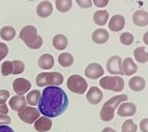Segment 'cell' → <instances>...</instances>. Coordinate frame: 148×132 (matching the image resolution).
<instances>
[{"instance_id": "4316f807", "label": "cell", "mask_w": 148, "mask_h": 132, "mask_svg": "<svg viewBox=\"0 0 148 132\" xmlns=\"http://www.w3.org/2000/svg\"><path fill=\"white\" fill-rule=\"evenodd\" d=\"M41 97V93L39 90H33L28 93L27 96L25 97L26 102L30 105L31 106H36L38 105L39 99Z\"/></svg>"}, {"instance_id": "83f0119b", "label": "cell", "mask_w": 148, "mask_h": 132, "mask_svg": "<svg viewBox=\"0 0 148 132\" xmlns=\"http://www.w3.org/2000/svg\"><path fill=\"white\" fill-rule=\"evenodd\" d=\"M56 7L60 12H67L72 8V0H56Z\"/></svg>"}, {"instance_id": "9c48e42d", "label": "cell", "mask_w": 148, "mask_h": 132, "mask_svg": "<svg viewBox=\"0 0 148 132\" xmlns=\"http://www.w3.org/2000/svg\"><path fill=\"white\" fill-rule=\"evenodd\" d=\"M13 91L16 95H24L31 88V83L24 78H16L12 83Z\"/></svg>"}, {"instance_id": "8992f818", "label": "cell", "mask_w": 148, "mask_h": 132, "mask_svg": "<svg viewBox=\"0 0 148 132\" xmlns=\"http://www.w3.org/2000/svg\"><path fill=\"white\" fill-rule=\"evenodd\" d=\"M20 120L27 125H32L40 117L39 111L32 106H26L17 113Z\"/></svg>"}, {"instance_id": "ffe728a7", "label": "cell", "mask_w": 148, "mask_h": 132, "mask_svg": "<svg viewBox=\"0 0 148 132\" xmlns=\"http://www.w3.org/2000/svg\"><path fill=\"white\" fill-rule=\"evenodd\" d=\"M55 59L50 54H43L38 59V67L43 70L51 69L54 67Z\"/></svg>"}, {"instance_id": "7402d4cb", "label": "cell", "mask_w": 148, "mask_h": 132, "mask_svg": "<svg viewBox=\"0 0 148 132\" xmlns=\"http://www.w3.org/2000/svg\"><path fill=\"white\" fill-rule=\"evenodd\" d=\"M52 45L53 47L57 50H63L68 46V39L67 37L62 34L56 35L53 37L52 40Z\"/></svg>"}, {"instance_id": "5b68a950", "label": "cell", "mask_w": 148, "mask_h": 132, "mask_svg": "<svg viewBox=\"0 0 148 132\" xmlns=\"http://www.w3.org/2000/svg\"><path fill=\"white\" fill-rule=\"evenodd\" d=\"M88 84L86 80L78 74H72L67 80V87L73 93L82 95L88 90Z\"/></svg>"}, {"instance_id": "e0dca14e", "label": "cell", "mask_w": 148, "mask_h": 132, "mask_svg": "<svg viewBox=\"0 0 148 132\" xmlns=\"http://www.w3.org/2000/svg\"><path fill=\"white\" fill-rule=\"evenodd\" d=\"M128 86L132 91L135 93L141 92L146 87V80H144V78L140 76L132 77L130 80L128 81Z\"/></svg>"}, {"instance_id": "9a60e30c", "label": "cell", "mask_w": 148, "mask_h": 132, "mask_svg": "<svg viewBox=\"0 0 148 132\" xmlns=\"http://www.w3.org/2000/svg\"><path fill=\"white\" fill-rule=\"evenodd\" d=\"M9 105L11 110L15 112H20L27 106V102L23 95H15L10 98L9 101Z\"/></svg>"}, {"instance_id": "4fadbf2b", "label": "cell", "mask_w": 148, "mask_h": 132, "mask_svg": "<svg viewBox=\"0 0 148 132\" xmlns=\"http://www.w3.org/2000/svg\"><path fill=\"white\" fill-rule=\"evenodd\" d=\"M52 120L47 117H39L34 122V129L37 132H48L52 128Z\"/></svg>"}, {"instance_id": "74e56055", "label": "cell", "mask_w": 148, "mask_h": 132, "mask_svg": "<svg viewBox=\"0 0 148 132\" xmlns=\"http://www.w3.org/2000/svg\"><path fill=\"white\" fill-rule=\"evenodd\" d=\"M93 3L98 8H103L108 4L109 0H93Z\"/></svg>"}, {"instance_id": "7c38bea8", "label": "cell", "mask_w": 148, "mask_h": 132, "mask_svg": "<svg viewBox=\"0 0 148 132\" xmlns=\"http://www.w3.org/2000/svg\"><path fill=\"white\" fill-rule=\"evenodd\" d=\"M87 100L89 104L95 105H98L103 99V93L97 86H92L87 93Z\"/></svg>"}, {"instance_id": "603a6c76", "label": "cell", "mask_w": 148, "mask_h": 132, "mask_svg": "<svg viewBox=\"0 0 148 132\" xmlns=\"http://www.w3.org/2000/svg\"><path fill=\"white\" fill-rule=\"evenodd\" d=\"M134 55L137 62L145 64L148 61V52L146 47H138L134 51Z\"/></svg>"}, {"instance_id": "44dd1931", "label": "cell", "mask_w": 148, "mask_h": 132, "mask_svg": "<svg viewBox=\"0 0 148 132\" xmlns=\"http://www.w3.org/2000/svg\"><path fill=\"white\" fill-rule=\"evenodd\" d=\"M92 41L96 44H104L109 39L108 32L104 29H98L92 34Z\"/></svg>"}, {"instance_id": "ab89813d", "label": "cell", "mask_w": 148, "mask_h": 132, "mask_svg": "<svg viewBox=\"0 0 148 132\" xmlns=\"http://www.w3.org/2000/svg\"><path fill=\"white\" fill-rule=\"evenodd\" d=\"M9 112V109H8V106L5 105V104H3V105H0V114H3V115H7Z\"/></svg>"}, {"instance_id": "cb8c5ba5", "label": "cell", "mask_w": 148, "mask_h": 132, "mask_svg": "<svg viewBox=\"0 0 148 132\" xmlns=\"http://www.w3.org/2000/svg\"><path fill=\"white\" fill-rule=\"evenodd\" d=\"M109 14L107 10H97L94 14V22L99 26H104L108 21Z\"/></svg>"}, {"instance_id": "d590c367", "label": "cell", "mask_w": 148, "mask_h": 132, "mask_svg": "<svg viewBox=\"0 0 148 132\" xmlns=\"http://www.w3.org/2000/svg\"><path fill=\"white\" fill-rule=\"evenodd\" d=\"M77 4L83 9H88L92 6V0H75Z\"/></svg>"}, {"instance_id": "ac0fdd59", "label": "cell", "mask_w": 148, "mask_h": 132, "mask_svg": "<svg viewBox=\"0 0 148 132\" xmlns=\"http://www.w3.org/2000/svg\"><path fill=\"white\" fill-rule=\"evenodd\" d=\"M53 12V7L49 1H42L36 7V14L42 18L49 16Z\"/></svg>"}, {"instance_id": "d6a6232c", "label": "cell", "mask_w": 148, "mask_h": 132, "mask_svg": "<svg viewBox=\"0 0 148 132\" xmlns=\"http://www.w3.org/2000/svg\"><path fill=\"white\" fill-rule=\"evenodd\" d=\"M42 43H43L42 38L40 35H38L37 38H36V40L35 42H33L32 43L28 44V45H26V46H27L28 48H29L30 49H39V48L42 46Z\"/></svg>"}, {"instance_id": "7bdbcfd3", "label": "cell", "mask_w": 148, "mask_h": 132, "mask_svg": "<svg viewBox=\"0 0 148 132\" xmlns=\"http://www.w3.org/2000/svg\"><path fill=\"white\" fill-rule=\"evenodd\" d=\"M147 35H148V32H146V33H145V35H144V42H145V43H146L147 45H148Z\"/></svg>"}, {"instance_id": "f1b7e54d", "label": "cell", "mask_w": 148, "mask_h": 132, "mask_svg": "<svg viewBox=\"0 0 148 132\" xmlns=\"http://www.w3.org/2000/svg\"><path fill=\"white\" fill-rule=\"evenodd\" d=\"M138 130L137 125L133 119L126 120L121 126V132H136Z\"/></svg>"}, {"instance_id": "6da1fadb", "label": "cell", "mask_w": 148, "mask_h": 132, "mask_svg": "<svg viewBox=\"0 0 148 132\" xmlns=\"http://www.w3.org/2000/svg\"><path fill=\"white\" fill-rule=\"evenodd\" d=\"M69 100L67 93L59 86H47L42 91L38 102V111L44 117L54 118L63 114Z\"/></svg>"}, {"instance_id": "1f68e13d", "label": "cell", "mask_w": 148, "mask_h": 132, "mask_svg": "<svg viewBox=\"0 0 148 132\" xmlns=\"http://www.w3.org/2000/svg\"><path fill=\"white\" fill-rule=\"evenodd\" d=\"M12 71H13L12 61H3L2 66H1V73H2V75L3 76H9L10 74H12Z\"/></svg>"}, {"instance_id": "d4e9b609", "label": "cell", "mask_w": 148, "mask_h": 132, "mask_svg": "<svg viewBox=\"0 0 148 132\" xmlns=\"http://www.w3.org/2000/svg\"><path fill=\"white\" fill-rule=\"evenodd\" d=\"M16 36V30L13 27L4 26L0 29V37L4 41H11Z\"/></svg>"}, {"instance_id": "e575fe53", "label": "cell", "mask_w": 148, "mask_h": 132, "mask_svg": "<svg viewBox=\"0 0 148 132\" xmlns=\"http://www.w3.org/2000/svg\"><path fill=\"white\" fill-rule=\"evenodd\" d=\"M10 98V92L5 90V89H2L0 90V105L5 104L7 102V100Z\"/></svg>"}, {"instance_id": "277c9868", "label": "cell", "mask_w": 148, "mask_h": 132, "mask_svg": "<svg viewBox=\"0 0 148 132\" xmlns=\"http://www.w3.org/2000/svg\"><path fill=\"white\" fill-rule=\"evenodd\" d=\"M100 86L104 90L121 92L125 86V81L121 76H106L100 80Z\"/></svg>"}, {"instance_id": "ba28073f", "label": "cell", "mask_w": 148, "mask_h": 132, "mask_svg": "<svg viewBox=\"0 0 148 132\" xmlns=\"http://www.w3.org/2000/svg\"><path fill=\"white\" fill-rule=\"evenodd\" d=\"M122 60L118 55H114L110 57L107 62V70L111 74H119V75H124L122 72V67H121Z\"/></svg>"}, {"instance_id": "3957f363", "label": "cell", "mask_w": 148, "mask_h": 132, "mask_svg": "<svg viewBox=\"0 0 148 132\" xmlns=\"http://www.w3.org/2000/svg\"><path fill=\"white\" fill-rule=\"evenodd\" d=\"M64 78L61 73L51 72V73H40L36 77V83L39 87L44 86H59L63 83Z\"/></svg>"}, {"instance_id": "30bf717a", "label": "cell", "mask_w": 148, "mask_h": 132, "mask_svg": "<svg viewBox=\"0 0 148 132\" xmlns=\"http://www.w3.org/2000/svg\"><path fill=\"white\" fill-rule=\"evenodd\" d=\"M85 75L88 79L91 80H97L104 75V69L101 65L96 62L90 63L85 68Z\"/></svg>"}, {"instance_id": "8fae6325", "label": "cell", "mask_w": 148, "mask_h": 132, "mask_svg": "<svg viewBox=\"0 0 148 132\" xmlns=\"http://www.w3.org/2000/svg\"><path fill=\"white\" fill-rule=\"evenodd\" d=\"M137 112L136 105L132 102H123L120 105L117 114L121 118L133 117Z\"/></svg>"}, {"instance_id": "f546056e", "label": "cell", "mask_w": 148, "mask_h": 132, "mask_svg": "<svg viewBox=\"0 0 148 132\" xmlns=\"http://www.w3.org/2000/svg\"><path fill=\"white\" fill-rule=\"evenodd\" d=\"M12 65H13V71H12L13 75H18L23 73L25 69V65L22 61L19 60L12 61Z\"/></svg>"}, {"instance_id": "484cf974", "label": "cell", "mask_w": 148, "mask_h": 132, "mask_svg": "<svg viewBox=\"0 0 148 132\" xmlns=\"http://www.w3.org/2000/svg\"><path fill=\"white\" fill-rule=\"evenodd\" d=\"M58 63L62 67H69L74 63V57L70 53H62L58 56Z\"/></svg>"}, {"instance_id": "7a4b0ae2", "label": "cell", "mask_w": 148, "mask_h": 132, "mask_svg": "<svg viewBox=\"0 0 148 132\" xmlns=\"http://www.w3.org/2000/svg\"><path fill=\"white\" fill-rule=\"evenodd\" d=\"M128 99V96L127 94H120L112 97L110 99L106 101L100 112L101 119L104 122H110L114 118V113L118 106L126 102Z\"/></svg>"}, {"instance_id": "60d3db41", "label": "cell", "mask_w": 148, "mask_h": 132, "mask_svg": "<svg viewBox=\"0 0 148 132\" xmlns=\"http://www.w3.org/2000/svg\"><path fill=\"white\" fill-rule=\"evenodd\" d=\"M0 132H15V131L8 125H0Z\"/></svg>"}, {"instance_id": "4dcf8cb0", "label": "cell", "mask_w": 148, "mask_h": 132, "mask_svg": "<svg viewBox=\"0 0 148 132\" xmlns=\"http://www.w3.org/2000/svg\"><path fill=\"white\" fill-rule=\"evenodd\" d=\"M120 41L123 45L130 46L134 42V36L132 33L129 32H124L120 36Z\"/></svg>"}, {"instance_id": "52a82bcc", "label": "cell", "mask_w": 148, "mask_h": 132, "mask_svg": "<svg viewBox=\"0 0 148 132\" xmlns=\"http://www.w3.org/2000/svg\"><path fill=\"white\" fill-rule=\"evenodd\" d=\"M37 29L33 25H26L24 26L19 34L20 39L26 44H30L33 42H35L37 38Z\"/></svg>"}, {"instance_id": "b9f144b4", "label": "cell", "mask_w": 148, "mask_h": 132, "mask_svg": "<svg viewBox=\"0 0 148 132\" xmlns=\"http://www.w3.org/2000/svg\"><path fill=\"white\" fill-rule=\"evenodd\" d=\"M101 132H117L115 130L112 129L111 127H105Z\"/></svg>"}, {"instance_id": "2e32d148", "label": "cell", "mask_w": 148, "mask_h": 132, "mask_svg": "<svg viewBox=\"0 0 148 132\" xmlns=\"http://www.w3.org/2000/svg\"><path fill=\"white\" fill-rule=\"evenodd\" d=\"M121 67H122L123 74L126 76H132L138 70V66L134 63V60L130 57H127L123 61V62L121 63Z\"/></svg>"}, {"instance_id": "d6986e66", "label": "cell", "mask_w": 148, "mask_h": 132, "mask_svg": "<svg viewBox=\"0 0 148 132\" xmlns=\"http://www.w3.org/2000/svg\"><path fill=\"white\" fill-rule=\"evenodd\" d=\"M133 22L136 26L145 27L148 24V13L146 10H136L133 15Z\"/></svg>"}, {"instance_id": "5bb4252c", "label": "cell", "mask_w": 148, "mask_h": 132, "mask_svg": "<svg viewBox=\"0 0 148 132\" xmlns=\"http://www.w3.org/2000/svg\"><path fill=\"white\" fill-rule=\"evenodd\" d=\"M125 24H126V20L123 16L114 15L111 17L109 21L108 28L113 32H119L124 29Z\"/></svg>"}, {"instance_id": "836d02e7", "label": "cell", "mask_w": 148, "mask_h": 132, "mask_svg": "<svg viewBox=\"0 0 148 132\" xmlns=\"http://www.w3.org/2000/svg\"><path fill=\"white\" fill-rule=\"evenodd\" d=\"M9 54V48L5 43L0 42V61L4 59Z\"/></svg>"}, {"instance_id": "f35d334b", "label": "cell", "mask_w": 148, "mask_h": 132, "mask_svg": "<svg viewBox=\"0 0 148 132\" xmlns=\"http://www.w3.org/2000/svg\"><path fill=\"white\" fill-rule=\"evenodd\" d=\"M140 128L142 132H148V119L144 118L140 123Z\"/></svg>"}, {"instance_id": "8d00e7d4", "label": "cell", "mask_w": 148, "mask_h": 132, "mask_svg": "<svg viewBox=\"0 0 148 132\" xmlns=\"http://www.w3.org/2000/svg\"><path fill=\"white\" fill-rule=\"evenodd\" d=\"M11 123V118L8 115L0 114V125H7Z\"/></svg>"}]
</instances>
